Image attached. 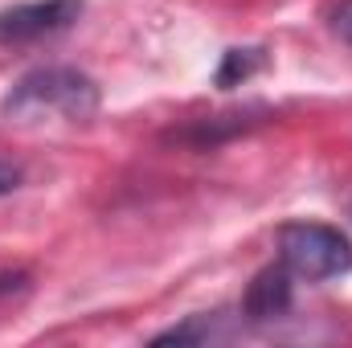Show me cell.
<instances>
[{"instance_id": "5b68a950", "label": "cell", "mask_w": 352, "mask_h": 348, "mask_svg": "<svg viewBox=\"0 0 352 348\" xmlns=\"http://www.w3.org/2000/svg\"><path fill=\"white\" fill-rule=\"evenodd\" d=\"M263 66V50H230L217 66V87H238Z\"/></svg>"}, {"instance_id": "6da1fadb", "label": "cell", "mask_w": 352, "mask_h": 348, "mask_svg": "<svg viewBox=\"0 0 352 348\" xmlns=\"http://www.w3.org/2000/svg\"><path fill=\"white\" fill-rule=\"evenodd\" d=\"M102 94L94 78L70 66H45L25 74L16 87L4 94L0 111L16 123H45V119H66V123H87L94 119Z\"/></svg>"}, {"instance_id": "277c9868", "label": "cell", "mask_w": 352, "mask_h": 348, "mask_svg": "<svg viewBox=\"0 0 352 348\" xmlns=\"http://www.w3.org/2000/svg\"><path fill=\"white\" fill-rule=\"evenodd\" d=\"M242 307H246V316L254 324H270V320L287 316V307H291V270L283 262L258 270L254 283H250V291H246V303Z\"/></svg>"}, {"instance_id": "7a4b0ae2", "label": "cell", "mask_w": 352, "mask_h": 348, "mask_svg": "<svg viewBox=\"0 0 352 348\" xmlns=\"http://www.w3.org/2000/svg\"><path fill=\"white\" fill-rule=\"evenodd\" d=\"M278 262L291 270V279L324 283L352 270L349 238L320 221H291L278 230Z\"/></svg>"}, {"instance_id": "8992f818", "label": "cell", "mask_w": 352, "mask_h": 348, "mask_svg": "<svg viewBox=\"0 0 352 348\" xmlns=\"http://www.w3.org/2000/svg\"><path fill=\"white\" fill-rule=\"evenodd\" d=\"M332 29H336V37H340V41H349V45H352V0H344V4L332 12Z\"/></svg>"}, {"instance_id": "52a82bcc", "label": "cell", "mask_w": 352, "mask_h": 348, "mask_svg": "<svg viewBox=\"0 0 352 348\" xmlns=\"http://www.w3.org/2000/svg\"><path fill=\"white\" fill-rule=\"evenodd\" d=\"M16 180H21V173H16V168L0 164V193H12V188H16Z\"/></svg>"}, {"instance_id": "3957f363", "label": "cell", "mask_w": 352, "mask_h": 348, "mask_svg": "<svg viewBox=\"0 0 352 348\" xmlns=\"http://www.w3.org/2000/svg\"><path fill=\"white\" fill-rule=\"evenodd\" d=\"M82 17V0H29L0 12V45H29L70 29Z\"/></svg>"}]
</instances>
